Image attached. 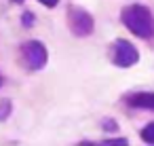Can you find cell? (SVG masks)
<instances>
[{
    "instance_id": "obj_1",
    "label": "cell",
    "mask_w": 154,
    "mask_h": 146,
    "mask_svg": "<svg viewBox=\"0 0 154 146\" xmlns=\"http://www.w3.org/2000/svg\"><path fill=\"white\" fill-rule=\"evenodd\" d=\"M120 21H122V26L131 32V34H135L137 38H143V40H148V38H152L154 36V15H152V11L148 9V7H143V5H127V7H122L120 9Z\"/></svg>"
},
{
    "instance_id": "obj_2",
    "label": "cell",
    "mask_w": 154,
    "mask_h": 146,
    "mask_svg": "<svg viewBox=\"0 0 154 146\" xmlns=\"http://www.w3.org/2000/svg\"><path fill=\"white\" fill-rule=\"evenodd\" d=\"M68 28L76 38H87L93 34L95 30V19L89 11H85L82 7L72 5L68 9Z\"/></svg>"
},
{
    "instance_id": "obj_3",
    "label": "cell",
    "mask_w": 154,
    "mask_h": 146,
    "mask_svg": "<svg viewBox=\"0 0 154 146\" xmlns=\"http://www.w3.org/2000/svg\"><path fill=\"white\" fill-rule=\"evenodd\" d=\"M21 62L30 72H38L49 62V51L40 40H28L21 45Z\"/></svg>"
},
{
    "instance_id": "obj_4",
    "label": "cell",
    "mask_w": 154,
    "mask_h": 146,
    "mask_svg": "<svg viewBox=\"0 0 154 146\" xmlns=\"http://www.w3.org/2000/svg\"><path fill=\"white\" fill-rule=\"evenodd\" d=\"M110 62L118 68H131L139 62V51L133 43L125 38H116L110 49Z\"/></svg>"
},
{
    "instance_id": "obj_5",
    "label": "cell",
    "mask_w": 154,
    "mask_h": 146,
    "mask_svg": "<svg viewBox=\"0 0 154 146\" xmlns=\"http://www.w3.org/2000/svg\"><path fill=\"white\" fill-rule=\"evenodd\" d=\"M125 104L135 110H150L154 112V91H133L125 95Z\"/></svg>"
},
{
    "instance_id": "obj_6",
    "label": "cell",
    "mask_w": 154,
    "mask_h": 146,
    "mask_svg": "<svg viewBox=\"0 0 154 146\" xmlns=\"http://www.w3.org/2000/svg\"><path fill=\"white\" fill-rule=\"evenodd\" d=\"M11 110H13V102L11 100H0V121H7L11 116Z\"/></svg>"
},
{
    "instance_id": "obj_7",
    "label": "cell",
    "mask_w": 154,
    "mask_h": 146,
    "mask_svg": "<svg viewBox=\"0 0 154 146\" xmlns=\"http://www.w3.org/2000/svg\"><path fill=\"white\" fill-rule=\"evenodd\" d=\"M141 140H143L146 144H154V121L148 123V125L141 129Z\"/></svg>"
},
{
    "instance_id": "obj_8",
    "label": "cell",
    "mask_w": 154,
    "mask_h": 146,
    "mask_svg": "<svg viewBox=\"0 0 154 146\" xmlns=\"http://www.w3.org/2000/svg\"><path fill=\"white\" fill-rule=\"evenodd\" d=\"M106 146H129V140L127 138H110V140H103Z\"/></svg>"
},
{
    "instance_id": "obj_9",
    "label": "cell",
    "mask_w": 154,
    "mask_h": 146,
    "mask_svg": "<svg viewBox=\"0 0 154 146\" xmlns=\"http://www.w3.org/2000/svg\"><path fill=\"white\" fill-rule=\"evenodd\" d=\"M34 19H36V17H34V13L26 11V13L21 15V26H23V28H32V26H34Z\"/></svg>"
},
{
    "instance_id": "obj_10",
    "label": "cell",
    "mask_w": 154,
    "mask_h": 146,
    "mask_svg": "<svg viewBox=\"0 0 154 146\" xmlns=\"http://www.w3.org/2000/svg\"><path fill=\"white\" fill-rule=\"evenodd\" d=\"M101 127H103L106 131H116V129H118V123H116L114 119H103V121H101Z\"/></svg>"
},
{
    "instance_id": "obj_11",
    "label": "cell",
    "mask_w": 154,
    "mask_h": 146,
    "mask_svg": "<svg viewBox=\"0 0 154 146\" xmlns=\"http://www.w3.org/2000/svg\"><path fill=\"white\" fill-rule=\"evenodd\" d=\"M40 5H45L47 9H55L57 5H59V0H38Z\"/></svg>"
},
{
    "instance_id": "obj_12",
    "label": "cell",
    "mask_w": 154,
    "mask_h": 146,
    "mask_svg": "<svg viewBox=\"0 0 154 146\" xmlns=\"http://www.w3.org/2000/svg\"><path fill=\"white\" fill-rule=\"evenodd\" d=\"M13 2H17V5H21V2H26V0H13Z\"/></svg>"
},
{
    "instance_id": "obj_13",
    "label": "cell",
    "mask_w": 154,
    "mask_h": 146,
    "mask_svg": "<svg viewBox=\"0 0 154 146\" xmlns=\"http://www.w3.org/2000/svg\"><path fill=\"white\" fill-rule=\"evenodd\" d=\"M0 85H2V76H0Z\"/></svg>"
}]
</instances>
